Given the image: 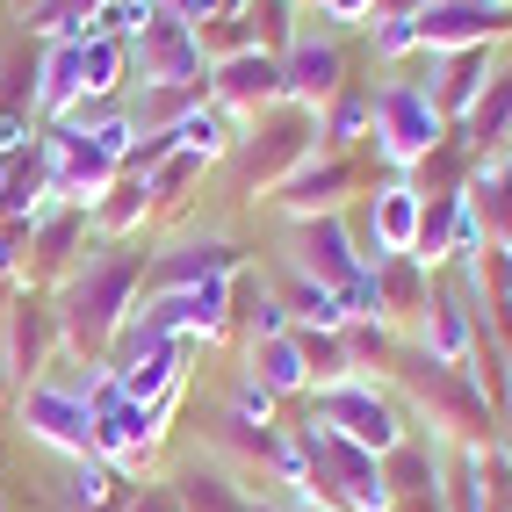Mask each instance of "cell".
<instances>
[{
    "instance_id": "obj_1",
    "label": "cell",
    "mask_w": 512,
    "mask_h": 512,
    "mask_svg": "<svg viewBox=\"0 0 512 512\" xmlns=\"http://www.w3.org/2000/svg\"><path fill=\"white\" fill-rule=\"evenodd\" d=\"M145 289V260L123 253V246H101L87 253V267L65 282V303H58V332L65 347H87V354H109V339L123 332L130 303Z\"/></svg>"
},
{
    "instance_id": "obj_2",
    "label": "cell",
    "mask_w": 512,
    "mask_h": 512,
    "mask_svg": "<svg viewBox=\"0 0 512 512\" xmlns=\"http://www.w3.org/2000/svg\"><path fill=\"white\" fill-rule=\"evenodd\" d=\"M375 152H383L390 166H412L440 145V130H448V116L433 109V94L419 80H390L383 94H375Z\"/></svg>"
},
{
    "instance_id": "obj_3",
    "label": "cell",
    "mask_w": 512,
    "mask_h": 512,
    "mask_svg": "<svg viewBox=\"0 0 512 512\" xmlns=\"http://www.w3.org/2000/svg\"><path fill=\"white\" fill-rule=\"evenodd\" d=\"M318 426H332L339 440H354V448H368L375 462H383L397 440H404V412L375 390V383H361V375H347V383H332V390H318Z\"/></svg>"
},
{
    "instance_id": "obj_4",
    "label": "cell",
    "mask_w": 512,
    "mask_h": 512,
    "mask_svg": "<svg viewBox=\"0 0 512 512\" xmlns=\"http://www.w3.org/2000/svg\"><path fill=\"white\" fill-rule=\"evenodd\" d=\"M202 87H210V101L224 116H260V109H275V101H282V58L260 51V44L253 51H231V58L210 65V80H202Z\"/></svg>"
},
{
    "instance_id": "obj_5",
    "label": "cell",
    "mask_w": 512,
    "mask_h": 512,
    "mask_svg": "<svg viewBox=\"0 0 512 512\" xmlns=\"http://www.w3.org/2000/svg\"><path fill=\"white\" fill-rule=\"evenodd\" d=\"M296 267L339 296L347 282H361V267H368V260H361V238L347 231V217L325 210V217H303V224H296Z\"/></svg>"
},
{
    "instance_id": "obj_6",
    "label": "cell",
    "mask_w": 512,
    "mask_h": 512,
    "mask_svg": "<svg viewBox=\"0 0 512 512\" xmlns=\"http://www.w3.org/2000/svg\"><path fill=\"white\" fill-rule=\"evenodd\" d=\"M318 145V109H289L282 123H267L253 130V145H246V188H282L303 159H311Z\"/></svg>"
},
{
    "instance_id": "obj_7",
    "label": "cell",
    "mask_w": 512,
    "mask_h": 512,
    "mask_svg": "<svg viewBox=\"0 0 512 512\" xmlns=\"http://www.w3.org/2000/svg\"><path fill=\"white\" fill-rule=\"evenodd\" d=\"M347 87V51H339L332 37H303L282 51V101H296V109H325V101Z\"/></svg>"
},
{
    "instance_id": "obj_8",
    "label": "cell",
    "mask_w": 512,
    "mask_h": 512,
    "mask_svg": "<svg viewBox=\"0 0 512 512\" xmlns=\"http://www.w3.org/2000/svg\"><path fill=\"white\" fill-rule=\"evenodd\" d=\"M419 217H426V195L412 181H390L383 195L368 202V231H361V260H412L419 246Z\"/></svg>"
},
{
    "instance_id": "obj_9",
    "label": "cell",
    "mask_w": 512,
    "mask_h": 512,
    "mask_svg": "<svg viewBox=\"0 0 512 512\" xmlns=\"http://www.w3.org/2000/svg\"><path fill=\"white\" fill-rule=\"evenodd\" d=\"M238 246L231 238H181V246H166L159 260H152V289H210V282H231L238 275Z\"/></svg>"
},
{
    "instance_id": "obj_10",
    "label": "cell",
    "mask_w": 512,
    "mask_h": 512,
    "mask_svg": "<svg viewBox=\"0 0 512 512\" xmlns=\"http://www.w3.org/2000/svg\"><path fill=\"white\" fill-rule=\"evenodd\" d=\"M51 311L44 303H29V289H15V303L0 311V368L15 375V383H37L44 375V347H51Z\"/></svg>"
},
{
    "instance_id": "obj_11",
    "label": "cell",
    "mask_w": 512,
    "mask_h": 512,
    "mask_svg": "<svg viewBox=\"0 0 512 512\" xmlns=\"http://www.w3.org/2000/svg\"><path fill=\"white\" fill-rule=\"evenodd\" d=\"M491 8L484 0H426L419 8V51L433 58H455V51H476V44H491Z\"/></svg>"
},
{
    "instance_id": "obj_12",
    "label": "cell",
    "mask_w": 512,
    "mask_h": 512,
    "mask_svg": "<svg viewBox=\"0 0 512 512\" xmlns=\"http://www.w3.org/2000/svg\"><path fill=\"white\" fill-rule=\"evenodd\" d=\"M354 188V159L347 152H325V159H303L296 174L282 181V210L303 224V217H325V210H339V195Z\"/></svg>"
},
{
    "instance_id": "obj_13",
    "label": "cell",
    "mask_w": 512,
    "mask_h": 512,
    "mask_svg": "<svg viewBox=\"0 0 512 512\" xmlns=\"http://www.w3.org/2000/svg\"><path fill=\"white\" fill-rule=\"evenodd\" d=\"M80 238H87V210H73V202H58L51 217H37L29 224V246H37V275H65L73 267V253H80ZM29 267H22V282H29Z\"/></svg>"
},
{
    "instance_id": "obj_14",
    "label": "cell",
    "mask_w": 512,
    "mask_h": 512,
    "mask_svg": "<svg viewBox=\"0 0 512 512\" xmlns=\"http://www.w3.org/2000/svg\"><path fill=\"white\" fill-rule=\"evenodd\" d=\"M145 217H152V188H145L138 174H116V181H109V195H101L94 210H87V231H101L109 246H123V238L138 231Z\"/></svg>"
},
{
    "instance_id": "obj_15",
    "label": "cell",
    "mask_w": 512,
    "mask_h": 512,
    "mask_svg": "<svg viewBox=\"0 0 512 512\" xmlns=\"http://www.w3.org/2000/svg\"><path fill=\"white\" fill-rule=\"evenodd\" d=\"M368 123H375V94L347 80V87H339V94L325 101V109H318V145H325V152H347Z\"/></svg>"
},
{
    "instance_id": "obj_16",
    "label": "cell",
    "mask_w": 512,
    "mask_h": 512,
    "mask_svg": "<svg viewBox=\"0 0 512 512\" xmlns=\"http://www.w3.org/2000/svg\"><path fill=\"white\" fill-rule=\"evenodd\" d=\"M253 383H267L275 397H296V390H311V368H303V354H296V332L253 339Z\"/></svg>"
},
{
    "instance_id": "obj_17",
    "label": "cell",
    "mask_w": 512,
    "mask_h": 512,
    "mask_svg": "<svg viewBox=\"0 0 512 512\" xmlns=\"http://www.w3.org/2000/svg\"><path fill=\"white\" fill-rule=\"evenodd\" d=\"M174 498H181V512H253V498L238 491L224 469H181Z\"/></svg>"
},
{
    "instance_id": "obj_18",
    "label": "cell",
    "mask_w": 512,
    "mask_h": 512,
    "mask_svg": "<svg viewBox=\"0 0 512 512\" xmlns=\"http://www.w3.org/2000/svg\"><path fill=\"white\" fill-rule=\"evenodd\" d=\"M109 491H116V469L101 462V455H73V469H65V498L87 505V512H101V505H109Z\"/></svg>"
},
{
    "instance_id": "obj_19",
    "label": "cell",
    "mask_w": 512,
    "mask_h": 512,
    "mask_svg": "<svg viewBox=\"0 0 512 512\" xmlns=\"http://www.w3.org/2000/svg\"><path fill=\"white\" fill-rule=\"evenodd\" d=\"M231 412H238V419H253V426H267V419H275V390L246 375V383H238V397H231Z\"/></svg>"
},
{
    "instance_id": "obj_20",
    "label": "cell",
    "mask_w": 512,
    "mask_h": 512,
    "mask_svg": "<svg viewBox=\"0 0 512 512\" xmlns=\"http://www.w3.org/2000/svg\"><path fill=\"white\" fill-rule=\"evenodd\" d=\"M318 15H332V22H368L375 0H318Z\"/></svg>"
},
{
    "instance_id": "obj_21",
    "label": "cell",
    "mask_w": 512,
    "mask_h": 512,
    "mask_svg": "<svg viewBox=\"0 0 512 512\" xmlns=\"http://www.w3.org/2000/svg\"><path fill=\"white\" fill-rule=\"evenodd\" d=\"M130 512H181V498H174V484H159V491H145Z\"/></svg>"
},
{
    "instance_id": "obj_22",
    "label": "cell",
    "mask_w": 512,
    "mask_h": 512,
    "mask_svg": "<svg viewBox=\"0 0 512 512\" xmlns=\"http://www.w3.org/2000/svg\"><path fill=\"white\" fill-rule=\"evenodd\" d=\"M253 512H289V505L282 498H253Z\"/></svg>"
},
{
    "instance_id": "obj_23",
    "label": "cell",
    "mask_w": 512,
    "mask_h": 512,
    "mask_svg": "<svg viewBox=\"0 0 512 512\" xmlns=\"http://www.w3.org/2000/svg\"><path fill=\"white\" fill-rule=\"evenodd\" d=\"M484 8H491V0H484Z\"/></svg>"
}]
</instances>
